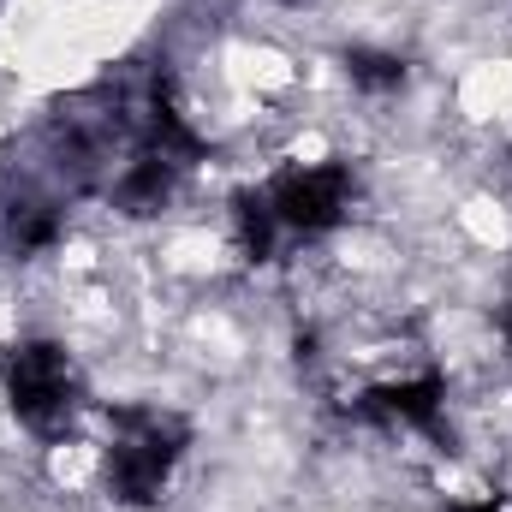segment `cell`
Instances as JSON below:
<instances>
[{
    "label": "cell",
    "mask_w": 512,
    "mask_h": 512,
    "mask_svg": "<svg viewBox=\"0 0 512 512\" xmlns=\"http://www.w3.org/2000/svg\"><path fill=\"white\" fill-rule=\"evenodd\" d=\"M179 441H185V429L167 423V417H149V411H126L120 417V441L108 453V477H114V489L131 507H149L161 495V483H167V471L179 459Z\"/></svg>",
    "instance_id": "6da1fadb"
},
{
    "label": "cell",
    "mask_w": 512,
    "mask_h": 512,
    "mask_svg": "<svg viewBox=\"0 0 512 512\" xmlns=\"http://www.w3.org/2000/svg\"><path fill=\"white\" fill-rule=\"evenodd\" d=\"M6 399L30 429H60V417L72 411V364H66V352L48 346V340L18 346L6 358Z\"/></svg>",
    "instance_id": "7a4b0ae2"
},
{
    "label": "cell",
    "mask_w": 512,
    "mask_h": 512,
    "mask_svg": "<svg viewBox=\"0 0 512 512\" xmlns=\"http://www.w3.org/2000/svg\"><path fill=\"white\" fill-rule=\"evenodd\" d=\"M352 203V173L340 161L328 167H304V173H280L274 191H268V209L274 221L298 227V233H328Z\"/></svg>",
    "instance_id": "3957f363"
},
{
    "label": "cell",
    "mask_w": 512,
    "mask_h": 512,
    "mask_svg": "<svg viewBox=\"0 0 512 512\" xmlns=\"http://www.w3.org/2000/svg\"><path fill=\"white\" fill-rule=\"evenodd\" d=\"M370 411H376V417H393V423L429 429L435 411H441V376H417V382L382 387V393H370Z\"/></svg>",
    "instance_id": "277c9868"
},
{
    "label": "cell",
    "mask_w": 512,
    "mask_h": 512,
    "mask_svg": "<svg viewBox=\"0 0 512 512\" xmlns=\"http://www.w3.org/2000/svg\"><path fill=\"white\" fill-rule=\"evenodd\" d=\"M173 173H179L173 161H161V155H149V149H143V155L131 161V173L120 179V191H114V197H120V209H126V215H149V209H161V203H167V191H173Z\"/></svg>",
    "instance_id": "5b68a950"
},
{
    "label": "cell",
    "mask_w": 512,
    "mask_h": 512,
    "mask_svg": "<svg viewBox=\"0 0 512 512\" xmlns=\"http://www.w3.org/2000/svg\"><path fill=\"white\" fill-rule=\"evenodd\" d=\"M346 66H352V84L358 90H399L405 84V66L393 54H352Z\"/></svg>",
    "instance_id": "8992f818"
},
{
    "label": "cell",
    "mask_w": 512,
    "mask_h": 512,
    "mask_svg": "<svg viewBox=\"0 0 512 512\" xmlns=\"http://www.w3.org/2000/svg\"><path fill=\"white\" fill-rule=\"evenodd\" d=\"M268 221H274V209L262 203V197H239V233H245V245L256 256L268 251Z\"/></svg>",
    "instance_id": "52a82bcc"
},
{
    "label": "cell",
    "mask_w": 512,
    "mask_h": 512,
    "mask_svg": "<svg viewBox=\"0 0 512 512\" xmlns=\"http://www.w3.org/2000/svg\"><path fill=\"white\" fill-rule=\"evenodd\" d=\"M12 233H18V245H48L54 239V215H12Z\"/></svg>",
    "instance_id": "ba28073f"
},
{
    "label": "cell",
    "mask_w": 512,
    "mask_h": 512,
    "mask_svg": "<svg viewBox=\"0 0 512 512\" xmlns=\"http://www.w3.org/2000/svg\"><path fill=\"white\" fill-rule=\"evenodd\" d=\"M453 512H501V507H453Z\"/></svg>",
    "instance_id": "9c48e42d"
},
{
    "label": "cell",
    "mask_w": 512,
    "mask_h": 512,
    "mask_svg": "<svg viewBox=\"0 0 512 512\" xmlns=\"http://www.w3.org/2000/svg\"><path fill=\"white\" fill-rule=\"evenodd\" d=\"M501 328H507V340H512V310H507V316H501Z\"/></svg>",
    "instance_id": "30bf717a"
}]
</instances>
